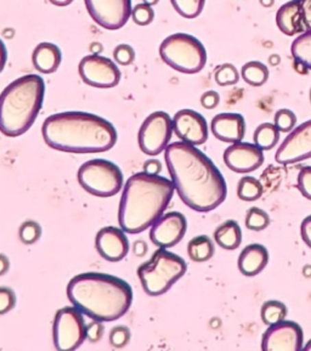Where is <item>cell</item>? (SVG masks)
I'll return each mask as SVG.
<instances>
[{"mask_svg": "<svg viewBox=\"0 0 311 351\" xmlns=\"http://www.w3.org/2000/svg\"><path fill=\"white\" fill-rule=\"evenodd\" d=\"M164 158L177 195L188 208L207 213L224 203L227 196L225 179L201 149L177 141L168 145Z\"/></svg>", "mask_w": 311, "mask_h": 351, "instance_id": "1", "label": "cell"}, {"mask_svg": "<svg viewBox=\"0 0 311 351\" xmlns=\"http://www.w3.org/2000/svg\"><path fill=\"white\" fill-rule=\"evenodd\" d=\"M42 134L49 147L70 154L106 152L117 143L112 123L86 112L49 116L43 123Z\"/></svg>", "mask_w": 311, "mask_h": 351, "instance_id": "2", "label": "cell"}, {"mask_svg": "<svg viewBox=\"0 0 311 351\" xmlns=\"http://www.w3.org/2000/svg\"><path fill=\"white\" fill-rule=\"evenodd\" d=\"M67 297L82 314L100 322H112L128 313L133 289L119 277L86 272L71 280Z\"/></svg>", "mask_w": 311, "mask_h": 351, "instance_id": "3", "label": "cell"}, {"mask_svg": "<svg viewBox=\"0 0 311 351\" xmlns=\"http://www.w3.org/2000/svg\"><path fill=\"white\" fill-rule=\"evenodd\" d=\"M173 181L160 176L136 173L130 176L121 197L119 223L127 234H140L161 218L172 201Z\"/></svg>", "mask_w": 311, "mask_h": 351, "instance_id": "4", "label": "cell"}, {"mask_svg": "<svg viewBox=\"0 0 311 351\" xmlns=\"http://www.w3.org/2000/svg\"><path fill=\"white\" fill-rule=\"evenodd\" d=\"M45 84L37 75H23L0 94V132L17 138L26 133L43 106Z\"/></svg>", "mask_w": 311, "mask_h": 351, "instance_id": "5", "label": "cell"}, {"mask_svg": "<svg viewBox=\"0 0 311 351\" xmlns=\"http://www.w3.org/2000/svg\"><path fill=\"white\" fill-rule=\"evenodd\" d=\"M186 270L188 265L182 256L160 248L150 261L139 266L138 277L146 294L158 297L168 292Z\"/></svg>", "mask_w": 311, "mask_h": 351, "instance_id": "6", "label": "cell"}, {"mask_svg": "<svg viewBox=\"0 0 311 351\" xmlns=\"http://www.w3.org/2000/svg\"><path fill=\"white\" fill-rule=\"evenodd\" d=\"M162 60L177 72L195 75L207 64V51L199 39L186 33L166 37L160 47Z\"/></svg>", "mask_w": 311, "mask_h": 351, "instance_id": "7", "label": "cell"}, {"mask_svg": "<svg viewBox=\"0 0 311 351\" xmlns=\"http://www.w3.org/2000/svg\"><path fill=\"white\" fill-rule=\"evenodd\" d=\"M81 186L97 197L116 196L123 186V173L119 165L106 160H88L78 171Z\"/></svg>", "mask_w": 311, "mask_h": 351, "instance_id": "8", "label": "cell"}, {"mask_svg": "<svg viewBox=\"0 0 311 351\" xmlns=\"http://www.w3.org/2000/svg\"><path fill=\"white\" fill-rule=\"evenodd\" d=\"M53 338L58 351H75L86 339V324L75 306L60 308L55 315Z\"/></svg>", "mask_w": 311, "mask_h": 351, "instance_id": "9", "label": "cell"}, {"mask_svg": "<svg viewBox=\"0 0 311 351\" xmlns=\"http://www.w3.org/2000/svg\"><path fill=\"white\" fill-rule=\"evenodd\" d=\"M173 135V119L166 112L151 113L140 127L138 141L147 156H157L166 151Z\"/></svg>", "mask_w": 311, "mask_h": 351, "instance_id": "10", "label": "cell"}, {"mask_svg": "<svg viewBox=\"0 0 311 351\" xmlns=\"http://www.w3.org/2000/svg\"><path fill=\"white\" fill-rule=\"evenodd\" d=\"M79 75L88 86L100 89L114 88L121 82V71L112 60L100 55H88L78 66Z\"/></svg>", "mask_w": 311, "mask_h": 351, "instance_id": "11", "label": "cell"}, {"mask_svg": "<svg viewBox=\"0 0 311 351\" xmlns=\"http://www.w3.org/2000/svg\"><path fill=\"white\" fill-rule=\"evenodd\" d=\"M304 333L295 321L270 326L262 338V351H303Z\"/></svg>", "mask_w": 311, "mask_h": 351, "instance_id": "12", "label": "cell"}, {"mask_svg": "<svg viewBox=\"0 0 311 351\" xmlns=\"http://www.w3.org/2000/svg\"><path fill=\"white\" fill-rule=\"evenodd\" d=\"M86 10L99 26L110 31L119 29L132 16V3L129 0H86Z\"/></svg>", "mask_w": 311, "mask_h": 351, "instance_id": "13", "label": "cell"}, {"mask_svg": "<svg viewBox=\"0 0 311 351\" xmlns=\"http://www.w3.org/2000/svg\"><path fill=\"white\" fill-rule=\"evenodd\" d=\"M309 158H311V119L297 127L284 138L275 154L276 162L284 165H293Z\"/></svg>", "mask_w": 311, "mask_h": 351, "instance_id": "14", "label": "cell"}, {"mask_svg": "<svg viewBox=\"0 0 311 351\" xmlns=\"http://www.w3.org/2000/svg\"><path fill=\"white\" fill-rule=\"evenodd\" d=\"M188 230V220L179 212L162 215L151 228L150 240L158 248L166 250L183 240Z\"/></svg>", "mask_w": 311, "mask_h": 351, "instance_id": "15", "label": "cell"}, {"mask_svg": "<svg viewBox=\"0 0 311 351\" xmlns=\"http://www.w3.org/2000/svg\"><path fill=\"white\" fill-rule=\"evenodd\" d=\"M173 132L185 144L199 146L208 138V124L201 113L185 108L173 118Z\"/></svg>", "mask_w": 311, "mask_h": 351, "instance_id": "16", "label": "cell"}, {"mask_svg": "<svg viewBox=\"0 0 311 351\" xmlns=\"http://www.w3.org/2000/svg\"><path fill=\"white\" fill-rule=\"evenodd\" d=\"M264 152L254 144L237 143L232 144L224 152V162L230 171L246 174L257 171L263 165Z\"/></svg>", "mask_w": 311, "mask_h": 351, "instance_id": "17", "label": "cell"}, {"mask_svg": "<svg viewBox=\"0 0 311 351\" xmlns=\"http://www.w3.org/2000/svg\"><path fill=\"white\" fill-rule=\"evenodd\" d=\"M95 245L100 256L112 263L122 261L129 252L128 237L123 230L113 226H106L97 232Z\"/></svg>", "mask_w": 311, "mask_h": 351, "instance_id": "18", "label": "cell"}, {"mask_svg": "<svg viewBox=\"0 0 311 351\" xmlns=\"http://www.w3.org/2000/svg\"><path fill=\"white\" fill-rule=\"evenodd\" d=\"M210 129L220 141L237 144L246 135V121L240 113H219L212 119Z\"/></svg>", "mask_w": 311, "mask_h": 351, "instance_id": "19", "label": "cell"}, {"mask_svg": "<svg viewBox=\"0 0 311 351\" xmlns=\"http://www.w3.org/2000/svg\"><path fill=\"white\" fill-rule=\"evenodd\" d=\"M276 23L279 31L290 37L308 32L301 1H288L281 6L276 14Z\"/></svg>", "mask_w": 311, "mask_h": 351, "instance_id": "20", "label": "cell"}, {"mask_svg": "<svg viewBox=\"0 0 311 351\" xmlns=\"http://www.w3.org/2000/svg\"><path fill=\"white\" fill-rule=\"evenodd\" d=\"M269 263V252L263 245L253 243L242 250L238 256V270L245 276H257Z\"/></svg>", "mask_w": 311, "mask_h": 351, "instance_id": "21", "label": "cell"}, {"mask_svg": "<svg viewBox=\"0 0 311 351\" xmlns=\"http://www.w3.org/2000/svg\"><path fill=\"white\" fill-rule=\"evenodd\" d=\"M62 60V53L58 45L53 43L38 44L32 53L34 67L44 75L54 73L59 69Z\"/></svg>", "mask_w": 311, "mask_h": 351, "instance_id": "22", "label": "cell"}, {"mask_svg": "<svg viewBox=\"0 0 311 351\" xmlns=\"http://www.w3.org/2000/svg\"><path fill=\"white\" fill-rule=\"evenodd\" d=\"M215 243L226 250H235L242 243V230L235 220H226L214 231Z\"/></svg>", "mask_w": 311, "mask_h": 351, "instance_id": "23", "label": "cell"}, {"mask_svg": "<svg viewBox=\"0 0 311 351\" xmlns=\"http://www.w3.org/2000/svg\"><path fill=\"white\" fill-rule=\"evenodd\" d=\"M214 243L208 236H197L188 242V254L195 263H206L214 256Z\"/></svg>", "mask_w": 311, "mask_h": 351, "instance_id": "24", "label": "cell"}, {"mask_svg": "<svg viewBox=\"0 0 311 351\" xmlns=\"http://www.w3.org/2000/svg\"><path fill=\"white\" fill-rule=\"evenodd\" d=\"M254 145L262 151H269L279 144V132L273 123H263L258 125L253 135Z\"/></svg>", "mask_w": 311, "mask_h": 351, "instance_id": "25", "label": "cell"}, {"mask_svg": "<svg viewBox=\"0 0 311 351\" xmlns=\"http://www.w3.org/2000/svg\"><path fill=\"white\" fill-rule=\"evenodd\" d=\"M269 69L263 62L249 61L242 66L241 75L243 80L252 86H262L268 82Z\"/></svg>", "mask_w": 311, "mask_h": 351, "instance_id": "26", "label": "cell"}, {"mask_svg": "<svg viewBox=\"0 0 311 351\" xmlns=\"http://www.w3.org/2000/svg\"><path fill=\"white\" fill-rule=\"evenodd\" d=\"M288 314L287 306L279 300H268L262 305L260 317L265 325L274 326L286 321Z\"/></svg>", "mask_w": 311, "mask_h": 351, "instance_id": "27", "label": "cell"}, {"mask_svg": "<svg viewBox=\"0 0 311 351\" xmlns=\"http://www.w3.org/2000/svg\"><path fill=\"white\" fill-rule=\"evenodd\" d=\"M290 53L295 62L303 64L306 69H311V31L295 39L290 47Z\"/></svg>", "mask_w": 311, "mask_h": 351, "instance_id": "28", "label": "cell"}, {"mask_svg": "<svg viewBox=\"0 0 311 351\" xmlns=\"http://www.w3.org/2000/svg\"><path fill=\"white\" fill-rule=\"evenodd\" d=\"M262 182L253 176H243L237 185V196L245 202H254L263 196Z\"/></svg>", "mask_w": 311, "mask_h": 351, "instance_id": "29", "label": "cell"}, {"mask_svg": "<svg viewBox=\"0 0 311 351\" xmlns=\"http://www.w3.org/2000/svg\"><path fill=\"white\" fill-rule=\"evenodd\" d=\"M246 228L251 231H263L270 225V217L269 214L260 209V208L252 207L249 208L246 213Z\"/></svg>", "mask_w": 311, "mask_h": 351, "instance_id": "30", "label": "cell"}, {"mask_svg": "<svg viewBox=\"0 0 311 351\" xmlns=\"http://www.w3.org/2000/svg\"><path fill=\"white\" fill-rule=\"evenodd\" d=\"M172 5L179 15L185 19H195L199 16L203 10V0H173Z\"/></svg>", "mask_w": 311, "mask_h": 351, "instance_id": "31", "label": "cell"}, {"mask_svg": "<svg viewBox=\"0 0 311 351\" xmlns=\"http://www.w3.org/2000/svg\"><path fill=\"white\" fill-rule=\"evenodd\" d=\"M214 80L220 86H235L240 80V73L234 64H220L215 69Z\"/></svg>", "mask_w": 311, "mask_h": 351, "instance_id": "32", "label": "cell"}, {"mask_svg": "<svg viewBox=\"0 0 311 351\" xmlns=\"http://www.w3.org/2000/svg\"><path fill=\"white\" fill-rule=\"evenodd\" d=\"M274 124L279 133H290L297 124V116L292 110L281 108L275 113Z\"/></svg>", "mask_w": 311, "mask_h": 351, "instance_id": "33", "label": "cell"}, {"mask_svg": "<svg viewBox=\"0 0 311 351\" xmlns=\"http://www.w3.org/2000/svg\"><path fill=\"white\" fill-rule=\"evenodd\" d=\"M18 234H20V240L22 241V243L34 245L42 236V228L39 223L29 220V221L22 223Z\"/></svg>", "mask_w": 311, "mask_h": 351, "instance_id": "34", "label": "cell"}, {"mask_svg": "<svg viewBox=\"0 0 311 351\" xmlns=\"http://www.w3.org/2000/svg\"><path fill=\"white\" fill-rule=\"evenodd\" d=\"M132 17L136 25L147 26L153 21L155 11L149 3H141V4L134 6V9L132 11Z\"/></svg>", "mask_w": 311, "mask_h": 351, "instance_id": "35", "label": "cell"}, {"mask_svg": "<svg viewBox=\"0 0 311 351\" xmlns=\"http://www.w3.org/2000/svg\"><path fill=\"white\" fill-rule=\"evenodd\" d=\"M130 330L125 326H116L111 333H110V343L111 346L117 348V349H122L124 346L128 344L130 341Z\"/></svg>", "mask_w": 311, "mask_h": 351, "instance_id": "36", "label": "cell"}, {"mask_svg": "<svg viewBox=\"0 0 311 351\" xmlns=\"http://www.w3.org/2000/svg\"><path fill=\"white\" fill-rule=\"evenodd\" d=\"M113 59L116 60L117 64L122 66L133 64L135 60L134 49L128 44H121L113 50Z\"/></svg>", "mask_w": 311, "mask_h": 351, "instance_id": "37", "label": "cell"}, {"mask_svg": "<svg viewBox=\"0 0 311 351\" xmlns=\"http://www.w3.org/2000/svg\"><path fill=\"white\" fill-rule=\"evenodd\" d=\"M297 185L301 195L306 199L311 201V165H306L301 168L297 179Z\"/></svg>", "mask_w": 311, "mask_h": 351, "instance_id": "38", "label": "cell"}, {"mask_svg": "<svg viewBox=\"0 0 311 351\" xmlns=\"http://www.w3.org/2000/svg\"><path fill=\"white\" fill-rule=\"evenodd\" d=\"M16 305L15 292L9 287H0V315L10 313Z\"/></svg>", "mask_w": 311, "mask_h": 351, "instance_id": "39", "label": "cell"}, {"mask_svg": "<svg viewBox=\"0 0 311 351\" xmlns=\"http://www.w3.org/2000/svg\"><path fill=\"white\" fill-rule=\"evenodd\" d=\"M103 325L100 321L92 319L90 324L86 325V339L92 341V343H97L103 335Z\"/></svg>", "mask_w": 311, "mask_h": 351, "instance_id": "40", "label": "cell"}, {"mask_svg": "<svg viewBox=\"0 0 311 351\" xmlns=\"http://www.w3.org/2000/svg\"><path fill=\"white\" fill-rule=\"evenodd\" d=\"M220 95L214 90L206 91L201 96V105L207 110H213L219 105Z\"/></svg>", "mask_w": 311, "mask_h": 351, "instance_id": "41", "label": "cell"}, {"mask_svg": "<svg viewBox=\"0 0 311 351\" xmlns=\"http://www.w3.org/2000/svg\"><path fill=\"white\" fill-rule=\"evenodd\" d=\"M301 240L304 241L309 248H311V215L306 217L301 225Z\"/></svg>", "mask_w": 311, "mask_h": 351, "instance_id": "42", "label": "cell"}, {"mask_svg": "<svg viewBox=\"0 0 311 351\" xmlns=\"http://www.w3.org/2000/svg\"><path fill=\"white\" fill-rule=\"evenodd\" d=\"M161 171L162 165L158 160H149L144 163V173L149 176H160Z\"/></svg>", "mask_w": 311, "mask_h": 351, "instance_id": "43", "label": "cell"}, {"mask_svg": "<svg viewBox=\"0 0 311 351\" xmlns=\"http://www.w3.org/2000/svg\"><path fill=\"white\" fill-rule=\"evenodd\" d=\"M304 14V21H306V29L311 31V0H303L301 1Z\"/></svg>", "mask_w": 311, "mask_h": 351, "instance_id": "44", "label": "cell"}, {"mask_svg": "<svg viewBox=\"0 0 311 351\" xmlns=\"http://www.w3.org/2000/svg\"><path fill=\"white\" fill-rule=\"evenodd\" d=\"M133 252L136 256H144L147 253V245L144 241H136L133 245Z\"/></svg>", "mask_w": 311, "mask_h": 351, "instance_id": "45", "label": "cell"}, {"mask_svg": "<svg viewBox=\"0 0 311 351\" xmlns=\"http://www.w3.org/2000/svg\"><path fill=\"white\" fill-rule=\"evenodd\" d=\"M6 60H8V51H6L5 44L0 39V73L5 67Z\"/></svg>", "mask_w": 311, "mask_h": 351, "instance_id": "46", "label": "cell"}, {"mask_svg": "<svg viewBox=\"0 0 311 351\" xmlns=\"http://www.w3.org/2000/svg\"><path fill=\"white\" fill-rule=\"evenodd\" d=\"M9 267H10V261L8 259V256L0 254V276L5 275L6 272L9 271Z\"/></svg>", "mask_w": 311, "mask_h": 351, "instance_id": "47", "label": "cell"}, {"mask_svg": "<svg viewBox=\"0 0 311 351\" xmlns=\"http://www.w3.org/2000/svg\"><path fill=\"white\" fill-rule=\"evenodd\" d=\"M303 351H311V339L310 341H308V343H306V346H304Z\"/></svg>", "mask_w": 311, "mask_h": 351, "instance_id": "48", "label": "cell"}, {"mask_svg": "<svg viewBox=\"0 0 311 351\" xmlns=\"http://www.w3.org/2000/svg\"><path fill=\"white\" fill-rule=\"evenodd\" d=\"M54 5H69V4H71V1H67V3H58V1H51Z\"/></svg>", "mask_w": 311, "mask_h": 351, "instance_id": "49", "label": "cell"}, {"mask_svg": "<svg viewBox=\"0 0 311 351\" xmlns=\"http://www.w3.org/2000/svg\"><path fill=\"white\" fill-rule=\"evenodd\" d=\"M309 96H310V104H311V89H310V93H309Z\"/></svg>", "mask_w": 311, "mask_h": 351, "instance_id": "50", "label": "cell"}]
</instances>
